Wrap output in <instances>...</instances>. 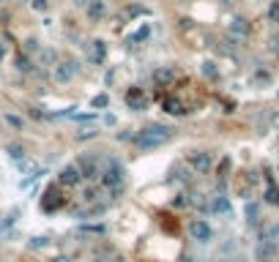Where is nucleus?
<instances>
[{
    "label": "nucleus",
    "mask_w": 279,
    "mask_h": 262,
    "mask_svg": "<svg viewBox=\"0 0 279 262\" xmlns=\"http://www.w3.org/2000/svg\"><path fill=\"white\" fill-rule=\"evenodd\" d=\"M276 252H279V246H276L274 241H260V246H258V260H260V262H268V260L276 257Z\"/></svg>",
    "instance_id": "nucleus-8"
},
{
    "label": "nucleus",
    "mask_w": 279,
    "mask_h": 262,
    "mask_svg": "<svg viewBox=\"0 0 279 262\" xmlns=\"http://www.w3.org/2000/svg\"><path fill=\"white\" fill-rule=\"evenodd\" d=\"M211 164H214L211 153H202V150H200V153H192L189 156V167L194 172H208V170H211Z\"/></svg>",
    "instance_id": "nucleus-5"
},
{
    "label": "nucleus",
    "mask_w": 279,
    "mask_h": 262,
    "mask_svg": "<svg viewBox=\"0 0 279 262\" xmlns=\"http://www.w3.org/2000/svg\"><path fill=\"white\" fill-rule=\"evenodd\" d=\"M246 216H249V221H254V216H258V205H249L246 208Z\"/></svg>",
    "instance_id": "nucleus-27"
},
{
    "label": "nucleus",
    "mask_w": 279,
    "mask_h": 262,
    "mask_svg": "<svg viewBox=\"0 0 279 262\" xmlns=\"http://www.w3.org/2000/svg\"><path fill=\"white\" fill-rule=\"evenodd\" d=\"M52 262H72V260H68V257H55Z\"/></svg>",
    "instance_id": "nucleus-31"
},
{
    "label": "nucleus",
    "mask_w": 279,
    "mask_h": 262,
    "mask_svg": "<svg viewBox=\"0 0 279 262\" xmlns=\"http://www.w3.org/2000/svg\"><path fill=\"white\" fill-rule=\"evenodd\" d=\"M42 60L46 63V66H55L58 55H55V52H52V49H44V52H42Z\"/></svg>",
    "instance_id": "nucleus-22"
},
{
    "label": "nucleus",
    "mask_w": 279,
    "mask_h": 262,
    "mask_svg": "<svg viewBox=\"0 0 279 262\" xmlns=\"http://www.w3.org/2000/svg\"><path fill=\"white\" fill-rule=\"evenodd\" d=\"M271 123H274L276 129H279V115H274V118H271Z\"/></svg>",
    "instance_id": "nucleus-32"
},
{
    "label": "nucleus",
    "mask_w": 279,
    "mask_h": 262,
    "mask_svg": "<svg viewBox=\"0 0 279 262\" xmlns=\"http://www.w3.org/2000/svg\"><path fill=\"white\" fill-rule=\"evenodd\" d=\"M148 33H150V27H148V25H145V27H142V30H140V33H137V36H134V38H137V41H142V38H148Z\"/></svg>",
    "instance_id": "nucleus-26"
},
{
    "label": "nucleus",
    "mask_w": 279,
    "mask_h": 262,
    "mask_svg": "<svg viewBox=\"0 0 279 262\" xmlns=\"http://www.w3.org/2000/svg\"><path fill=\"white\" fill-rule=\"evenodd\" d=\"M74 74H77V66H74V63H55V79L58 82H68V79H74Z\"/></svg>",
    "instance_id": "nucleus-7"
},
{
    "label": "nucleus",
    "mask_w": 279,
    "mask_h": 262,
    "mask_svg": "<svg viewBox=\"0 0 279 262\" xmlns=\"http://www.w3.org/2000/svg\"><path fill=\"white\" fill-rule=\"evenodd\" d=\"M104 123H107V126H115L118 120H115V115H104Z\"/></svg>",
    "instance_id": "nucleus-29"
},
{
    "label": "nucleus",
    "mask_w": 279,
    "mask_h": 262,
    "mask_svg": "<svg viewBox=\"0 0 279 262\" xmlns=\"http://www.w3.org/2000/svg\"><path fill=\"white\" fill-rule=\"evenodd\" d=\"M58 180H60L63 186H77L80 180H82V172L77 170V164H66L60 170V175H58Z\"/></svg>",
    "instance_id": "nucleus-6"
},
{
    "label": "nucleus",
    "mask_w": 279,
    "mask_h": 262,
    "mask_svg": "<svg viewBox=\"0 0 279 262\" xmlns=\"http://www.w3.org/2000/svg\"><path fill=\"white\" fill-rule=\"evenodd\" d=\"M8 156H11V159H16V161H22V159H25V150H22L20 145H11V148H8Z\"/></svg>",
    "instance_id": "nucleus-21"
},
{
    "label": "nucleus",
    "mask_w": 279,
    "mask_h": 262,
    "mask_svg": "<svg viewBox=\"0 0 279 262\" xmlns=\"http://www.w3.org/2000/svg\"><path fill=\"white\" fill-rule=\"evenodd\" d=\"M266 200H268L271 205H279V189H276V186H268V191H266Z\"/></svg>",
    "instance_id": "nucleus-19"
},
{
    "label": "nucleus",
    "mask_w": 279,
    "mask_h": 262,
    "mask_svg": "<svg viewBox=\"0 0 279 262\" xmlns=\"http://www.w3.org/2000/svg\"><path fill=\"white\" fill-rule=\"evenodd\" d=\"M222 3H224V5H232V3H236V0H222Z\"/></svg>",
    "instance_id": "nucleus-34"
},
{
    "label": "nucleus",
    "mask_w": 279,
    "mask_h": 262,
    "mask_svg": "<svg viewBox=\"0 0 279 262\" xmlns=\"http://www.w3.org/2000/svg\"><path fill=\"white\" fill-rule=\"evenodd\" d=\"M211 211H214V213H219V216H230V213H232V208H230V200H228V197H214V202H211Z\"/></svg>",
    "instance_id": "nucleus-12"
},
{
    "label": "nucleus",
    "mask_w": 279,
    "mask_h": 262,
    "mask_svg": "<svg viewBox=\"0 0 279 262\" xmlns=\"http://www.w3.org/2000/svg\"><path fill=\"white\" fill-rule=\"evenodd\" d=\"M271 52H279V36L271 38Z\"/></svg>",
    "instance_id": "nucleus-30"
},
{
    "label": "nucleus",
    "mask_w": 279,
    "mask_h": 262,
    "mask_svg": "<svg viewBox=\"0 0 279 262\" xmlns=\"http://www.w3.org/2000/svg\"><path fill=\"white\" fill-rule=\"evenodd\" d=\"M164 109H167L170 115H186L184 104H181V101H176V98H167V101H164Z\"/></svg>",
    "instance_id": "nucleus-15"
},
{
    "label": "nucleus",
    "mask_w": 279,
    "mask_h": 262,
    "mask_svg": "<svg viewBox=\"0 0 279 262\" xmlns=\"http://www.w3.org/2000/svg\"><path fill=\"white\" fill-rule=\"evenodd\" d=\"M16 68H20V71H30V60H28V57H16Z\"/></svg>",
    "instance_id": "nucleus-24"
},
{
    "label": "nucleus",
    "mask_w": 279,
    "mask_h": 262,
    "mask_svg": "<svg viewBox=\"0 0 279 262\" xmlns=\"http://www.w3.org/2000/svg\"><path fill=\"white\" fill-rule=\"evenodd\" d=\"M246 33H249V22L246 19H244V16H236V19H232L230 22V36H246Z\"/></svg>",
    "instance_id": "nucleus-13"
},
{
    "label": "nucleus",
    "mask_w": 279,
    "mask_h": 262,
    "mask_svg": "<svg viewBox=\"0 0 279 262\" xmlns=\"http://www.w3.org/2000/svg\"><path fill=\"white\" fill-rule=\"evenodd\" d=\"M102 178H104V186H107L112 194H120V189H124V164L110 159L107 167H104V172H102Z\"/></svg>",
    "instance_id": "nucleus-2"
},
{
    "label": "nucleus",
    "mask_w": 279,
    "mask_h": 262,
    "mask_svg": "<svg viewBox=\"0 0 279 262\" xmlns=\"http://www.w3.org/2000/svg\"><path fill=\"white\" fill-rule=\"evenodd\" d=\"M154 82H159V85L176 82V66H159V68L154 71Z\"/></svg>",
    "instance_id": "nucleus-9"
},
{
    "label": "nucleus",
    "mask_w": 279,
    "mask_h": 262,
    "mask_svg": "<svg viewBox=\"0 0 279 262\" xmlns=\"http://www.w3.org/2000/svg\"><path fill=\"white\" fill-rule=\"evenodd\" d=\"M104 14H107L104 0H90V3H88V16H90V19H102Z\"/></svg>",
    "instance_id": "nucleus-14"
},
{
    "label": "nucleus",
    "mask_w": 279,
    "mask_h": 262,
    "mask_svg": "<svg viewBox=\"0 0 279 262\" xmlns=\"http://www.w3.org/2000/svg\"><path fill=\"white\" fill-rule=\"evenodd\" d=\"M202 74H206V77L208 79H216V63H211V60H206V63H202Z\"/></svg>",
    "instance_id": "nucleus-17"
},
{
    "label": "nucleus",
    "mask_w": 279,
    "mask_h": 262,
    "mask_svg": "<svg viewBox=\"0 0 279 262\" xmlns=\"http://www.w3.org/2000/svg\"><path fill=\"white\" fill-rule=\"evenodd\" d=\"M3 57H6V46L0 44V60H3Z\"/></svg>",
    "instance_id": "nucleus-33"
},
{
    "label": "nucleus",
    "mask_w": 279,
    "mask_h": 262,
    "mask_svg": "<svg viewBox=\"0 0 279 262\" xmlns=\"http://www.w3.org/2000/svg\"><path fill=\"white\" fill-rule=\"evenodd\" d=\"M172 139V129L167 126H150V129H142L134 137V145L140 150H154V148H162Z\"/></svg>",
    "instance_id": "nucleus-1"
},
{
    "label": "nucleus",
    "mask_w": 279,
    "mask_h": 262,
    "mask_svg": "<svg viewBox=\"0 0 279 262\" xmlns=\"http://www.w3.org/2000/svg\"><path fill=\"white\" fill-rule=\"evenodd\" d=\"M46 243H50V238H42V235H38V238H30V243H28V249H33V252H36V249H44Z\"/></svg>",
    "instance_id": "nucleus-18"
},
{
    "label": "nucleus",
    "mask_w": 279,
    "mask_h": 262,
    "mask_svg": "<svg viewBox=\"0 0 279 262\" xmlns=\"http://www.w3.org/2000/svg\"><path fill=\"white\" fill-rule=\"evenodd\" d=\"M6 120H8L11 126H16V129H20V126H22V120H20V118H14V115H8V118H6Z\"/></svg>",
    "instance_id": "nucleus-28"
},
{
    "label": "nucleus",
    "mask_w": 279,
    "mask_h": 262,
    "mask_svg": "<svg viewBox=\"0 0 279 262\" xmlns=\"http://www.w3.org/2000/svg\"><path fill=\"white\" fill-rule=\"evenodd\" d=\"M33 8H36V11H46V8H50V0H33Z\"/></svg>",
    "instance_id": "nucleus-25"
},
{
    "label": "nucleus",
    "mask_w": 279,
    "mask_h": 262,
    "mask_svg": "<svg viewBox=\"0 0 279 262\" xmlns=\"http://www.w3.org/2000/svg\"><path fill=\"white\" fill-rule=\"evenodd\" d=\"M189 232H192V238L194 241H200V243H208L214 238V230L208 227V221H202V219H194L189 224Z\"/></svg>",
    "instance_id": "nucleus-4"
},
{
    "label": "nucleus",
    "mask_w": 279,
    "mask_h": 262,
    "mask_svg": "<svg viewBox=\"0 0 279 262\" xmlns=\"http://www.w3.org/2000/svg\"><path fill=\"white\" fill-rule=\"evenodd\" d=\"M104 55H107V44H104V41L88 44V60H90V63H102Z\"/></svg>",
    "instance_id": "nucleus-11"
},
{
    "label": "nucleus",
    "mask_w": 279,
    "mask_h": 262,
    "mask_svg": "<svg viewBox=\"0 0 279 262\" xmlns=\"http://www.w3.org/2000/svg\"><path fill=\"white\" fill-rule=\"evenodd\" d=\"M107 104H110V96H104V93H98V96H96V98H93V107H96V109L107 107Z\"/></svg>",
    "instance_id": "nucleus-23"
},
{
    "label": "nucleus",
    "mask_w": 279,
    "mask_h": 262,
    "mask_svg": "<svg viewBox=\"0 0 279 262\" xmlns=\"http://www.w3.org/2000/svg\"><path fill=\"white\" fill-rule=\"evenodd\" d=\"M268 19L274 22V25H279V0H274V3H271V8H268Z\"/></svg>",
    "instance_id": "nucleus-20"
},
{
    "label": "nucleus",
    "mask_w": 279,
    "mask_h": 262,
    "mask_svg": "<svg viewBox=\"0 0 279 262\" xmlns=\"http://www.w3.org/2000/svg\"><path fill=\"white\" fill-rule=\"evenodd\" d=\"M77 170L82 172V178H98L102 175V161H98V156L96 153H88V156H82V159L77 161Z\"/></svg>",
    "instance_id": "nucleus-3"
},
{
    "label": "nucleus",
    "mask_w": 279,
    "mask_h": 262,
    "mask_svg": "<svg viewBox=\"0 0 279 262\" xmlns=\"http://www.w3.org/2000/svg\"><path fill=\"white\" fill-rule=\"evenodd\" d=\"M58 205H60V200H58V191H55V189H50V191H46V202H44V208H46V211H55Z\"/></svg>",
    "instance_id": "nucleus-16"
},
{
    "label": "nucleus",
    "mask_w": 279,
    "mask_h": 262,
    "mask_svg": "<svg viewBox=\"0 0 279 262\" xmlns=\"http://www.w3.org/2000/svg\"><path fill=\"white\" fill-rule=\"evenodd\" d=\"M126 104H129L132 109H145V104H148V98L142 96V90H140V87H132L129 93H126Z\"/></svg>",
    "instance_id": "nucleus-10"
}]
</instances>
